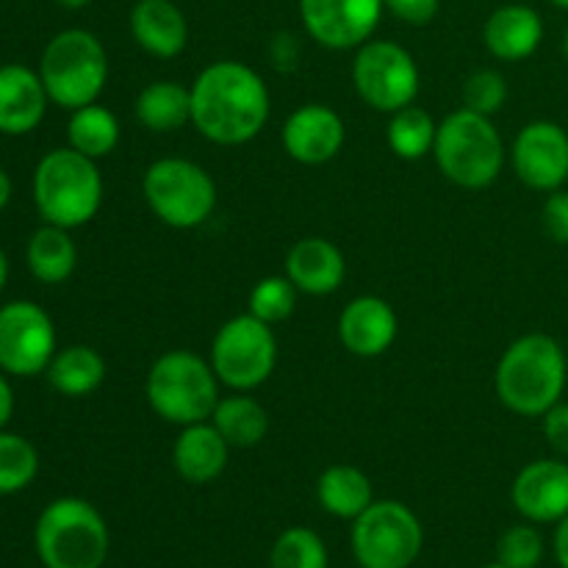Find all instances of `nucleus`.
<instances>
[{
    "mask_svg": "<svg viewBox=\"0 0 568 568\" xmlns=\"http://www.w3.org/2000/svg\"><path fill=\"white\" fill-rule=\"evenodd\" d=\"M270 109L264 78L242 61H214L192 83V125L214 144L253 142L264 131Z\"/></svg>",
    "mask_w": 568,
    "mask_h": 568,
    "instance_id": "1",
    "label": "nucleus"
},
{
    "mask_svg": "<svg viewBox=\"0 0 568 568\" xmlns=\"http://www.w3.org/2000/svg\"><path fill=\"white\" fill-rule=\"evenodd\" d=\"M566 383V349L547 333H527L516 338L494 372L499 403L516 416H544L564 399Z\"/></svg>",
    "mask_w": 568,
    "mask_h": 568,
    "instance_id": "2",
    "label": "nucleus"
},
{
    "mask_svg": "<svg viewBox=\"0 0 568 568\" xmlns=\"http://www.w3.org/2000/svg\"><path fill=\"white\" fill-rule=\"evenodd\" d=\"M33 547L44 568H103L111 532L103 514L81 497H59L39 514Z\"/></svg>",
    "mask_w": 568,
    "mask_h": 568,
    "instance_id": "3",
    "label": "nucleus"
},
{
    "mask_svg": "<svg viewBox=\"0 0 568 568\" xmlns=\"http://www.w3.org/2000/svg\"><path fill=\"white\" fill-rule=\"evenodd\" d=\"M33 203L48 225L72 231L92 222L103 205L98 161L72 148L50 150L33 172Z\"/></svg>",
    "mask_w": 568,
    "mask_h": 568,
    "instance_id": "4",
    "label": "nucleus"
},
{
    "mask_svg": "<svg viewBox=\"0 0 568 568\" xmlns=\"http://www.w3.org/2000/svg\"><path fill=\"white\" fill-rule=\"evenodd\" d=\"M220 377L211 361L192 349H170L159 355L144 381L148 405L164 422L178 427L209 422L220 403Z\"/></svg>",
    "mask_w": 568,
    "mask_h": 568,
    "instance_id": "5",
    "label": "nucleus"
},
{
    "mask_svg": "<svg viewBox=\"0 0 568 568\" xmlns=\"http://www.w3.org/2000/svg\"><path fill=\"white\" fill-rule=\"evenodd\" d=\"M438 170L460 189H486L503 175L505 142L491 116L458 109L438 125L436 148Z\"/></svg>",
    "mask_w": 568,
    "mask_h": 568,
    "instance_id": "6",
    "label": "nucleus"
},
{
    "mask_svg": "<svg viewBox=\"0 0 568 568\" xmlns=\"http://www.w3.org/2000/svg\"><path fill=\"white\" fill-rule=\"evenodd\" d=\"M39 75L50 103L75 111L98 103L109 83V53L94 33L83 28L55 33L39 61Z\"/></svg>",
    "mask_w": 568,
    "mask_h": 568,
    "instance_id": "7",
    "label": "nucleus"
},
{
    "mask_svg": "<svg viewBox=\"0 0 568 568\" xmlns=\"http://www.w3.org/2000/svg\"><path fill=\"white\" fill-rule=\"evenodd\" d=\"M142 194L148 209L175 231H192L211 220L216 209V183L197 161L159 159L144 170Z\"/></svg>",
    "mask_w": 568,
    "mask_h": 568,
    "instance_id": "8",
    "label": "nucleus"
},
{
    "mask_svg": "<svg viewBox=\"0 0 568 568\" xmlns=\"http://www.w3.org/2000/svg\"><path fill=\"white\" fill-rule=\"evenodd\" d=\"M349 547L361 568H410L425 547V527L405 503L375 499L353 521Z\"/></svg>",
    "mask_w": 568,
    "mask_h": 568,
    "instance_id": "9",
    "label": "nucleus"
},
{
    "mask_svg": "<svg viewBox=\"0 0 568 568\" xmlns=\"http://www.w3.org/2000/svg\"><path fill=\"white\" fill-rule=\"evenodd\" d=\"M211 366L222 386L253 392L264 386L277 366V338L258 316L239 314L216 331L211 342Z\"/></svg>",
    "mask_w": 568,
    "mask_h": 568,
    "instance_id": "10",
    "label": "nucleus"
},
{
    "mask_svg": "<svg viewBox=\"0 0 568 568\" xmlns=\"http://www.w3.org/2000/svg\"><path fill=\"white\" fill-rule=\"evenodd\" d=\"M353 83L358 98L383 114L414 105L422 75L414 55L388 39H369L361 44L353 61Z\"/></svg>",
    "mask_w": 568,
    "mask_h": 568,
    "instance_id": "11",
    "label": "nucleus"
},
{
    "mask_svg": "<svg viewBox=\"0 0 568 568\" xmlns=\"http://www.w3.org/2000/svg\"><path fill=\"white\" fill-rule=\"evenodd\" d=\"M55 355L53 320L28 300L0 308V372L14 377L42 375Z\"/></svg>",
    "mask_w": 568,
    "mask_h": 568,
    "instance_id": "12",
    "label": "nucleus"
},
{
    "mask_svg": "<svg viewBox=\"0 0 568 568\" xmlns=\"http://www.w3.org/2000/svg\"><path fill=\"white\" fill-rule=\"evenodd\" d=\"M516 178L536 192H558L568 181V133L552 120H532L510 148Z\"/></svg>",
    "mask_w": 568,
    "mask_h": 568,
    "instance_id": "13",
    "label": "nucleus"
},
{
    "mask_svg": "<svg viewBox=\"0 0 568 568\" xmlns=\"http://www.w3.org/2000/svg\"><path fill=\"white\" fill-rule=\"evenodd\" d=\"M383 11V0H300V20L308 37L331 50H353L369 42Z\"/></svg>",
    "mask_w": 568,
    "mask_h": 568,
    "instance_id": "14",
    "label": "nucleus"
},
{
    "mask_svg": "<svg viewBox=\"0 0 568 568\" xmlns=\"http://www.w3.org/2000/svg\"><path fill=\"white\" fill-rule=\"evenodd\" d=\"M510 499L525 521L558 525L568 516V464L560 458L527 464L510 486Z\"/></svg>",
    "mask_w": 568,
    "mask_h": 568,
    "instance_id": "15",
    "label": "nucleus"
},
{
    "mask_svg": "<svg viewBox=\"0 0 568 568\" xmlns=\"http://www.w3.org/2000/svg\"><path fill=\"white\" fill-rule=\"evenodd\" d=\"M283 148L297 164L320 166L336 159L344 148V122L331 105L305 103L292 111L283 125Z\"/></svg>",
    "mask_w": 568,
    "mask_h": 568,
    "instance_id": "16",
    "label": "nucleus"
},
{
    "mask_svg": "<svg viewBox=\"0 0 568 568\" xmlns=\"http://www.w3.org/2000/svg\"><path fill=\"white\" fill-rule=\"evenodd\" d=\"M399 320L392 305L375 294H361L338 316V338L358 358H377L397 342Z\"/></svg>",
    "mask_w": 568,
    "mask_h": 568,
    "instance_id": "17",
    "label": "nucleus"
},
{
    "mask_svg": "<svg viewBox=\"0 0 568 568\" xmlns=\"http://www.w3.org/2000/svg\"><path fill=\"white\" fill-rule=\"evenodd\" d=\"M48 89L42 75L22 64L0 67V133L6 136H26L48 111Z\"/></svg>",
    "mask_w": 568,
    "mask_h": 568,
    "instance_id": "18",
    "label": "nucleus"
},
{
    "mask_svg": "<svg viewBox=\"0 0 568 568\" xmlns=\"http://www.w3.org/2000/svg\"><path fill=\"white\" fill-rule=\"evenodd\" d=\"M286 275L297 292L311 297H327L338 292L347 277V261L342 250L322 236L300 239L286 255Z\"/></svg>",
    "mask_w": 568,
    "mask_h": 568,
    "instance_id": "19",
    "label": "nucleus"
},
{
    "mask_svg": "<svg viewBox=\"0 0 568 568\" xmlns=\"http://www.w3.org/2000/svg\"><path fill=\"white\" fill-rule=\"evenodd\" d=\"M227 458H231V444L222 438L211 419L181 427V436L172 447V466L192 486H209L220 480L222 471L227 469Z\"/></svg>",
    "mask_w": 568,
    "mask_h": 568,
    "instance_id": "20",
    "label": "nucleus"
},
{
    "mask_svg": "<svg viewBox=\"0 0 568 568\" xmlns=\"http://www.w3.org/2000/svg\"><path fill=\"white\" fill-rule=\"evenodd\" d=\"M488 53L499 61H525L541 48L544 20L532 6L508 3L491 11L483 28Z\"/></svg>",
    "mask_w": 568,
    "mask_h": 568,
    "instance_id": "21",
    "label": "nucleus"
},
{
    "mask_svg": "<svg viewBox=\"0 0 568 568\" xmlns=\"http://www.w3.org/2000/svg\"><path fill=\"white\" fill-rule=\"evenodd\" d=\"M131 33L144 53L175 59L186 50L189 22L172 0H139L131 11Z\"/></svg>",
    "mask_w": 568,
    "mask_h": 568,
    "instance_id": "22",
    "label": "nucleus"
},
{
    "mask_svg": "<svg viewBox=\"0 0 568 568\" xmlns=\"http://www.w3.org/2000/svg\"><path fill=\"white\" fill-rule=\"evenodd\" d=\"M316 499H320L325 514L344 521H355L375 503V486L366 477V471L338 464L320 475V480H316Z\"/></svg>",
    "mask_w": 568,
    "mask_h": 568,
    "instance_id": "23",
    "label": "nucleus"
},
{
    "mask_svg": "<svg viewBox=\"0 0 568 568\" xmlns=\"http://www.w3.org/2000/svg\"><path fill=\"white\" fill-rule=\"evenodd\" d=\"M139 125L153 133H172L192 125V87L178 81H153L136 98Z\"/></svg>",
    "mask_w": 568,
    "mask_h": 568,
    "instance_id": "24",
    "label": "nucleus"
},
{
    "mask_svg": "<svg viewBox=\"0 0 568 568\" xmlns=\"http://www.w3.org/2000/svg\"><path fill=\"white\" fill-rule=\"evenodd\" d=\"M48 383L61 397H89L98 392L105 381V358L94 347L87 344H72L59 349L44 369Z\"/></svg>",
    "mask_w": 568,
    "mask_h": 568,
    "instance_id": "25",
    "label": "nucleus"
},
{
    "mask_svg": "<svg viewBox=\"0 0 568 568\" xmlns=\"http://www.w3.org/2000/svg\"><path fill=\"white\" fill-rule=\"evenodd\" d=\"M216 430L222 433L231 449L258 447L270 433V414L264 405L250 394L239 392L231 397H222L211 414Z\"/></svg>",
    "mask_w": 568,
    "mask_h": 568,
    "instance_id": "26",
    "label": "nucleus"
},
{
    "mask_svg": "<svg viewBox=\"0 0 568 568\" xmlns=\"http://www.w3.org/2000/svg\"><path fill=\"white\" fill-rule=\"evenodd\" d=\"M28 270L37 281L50 283H64L67 277L75 272L78 264V247L72 242L70 231L59 225H48L39 227L37 233L28 242Z\"/></svg>",
    "mask_w": 568,
    "mask_h": 568,
    "instance_id": "27",
    "label": "nucleus"
},
{
    "mask_svg": "<svg viewBox=\"0 0 568 568\" xmlns=\"http://www.w3.org/2000/svg\"><path fill=\"white\" fill-rule=\"evenodd\" d=\"M67 139H70V148L78 150V153L89 155L94 161L105 159L120 144V120L105 105L89 103L83 109L72 111Z\"/></svg>",
    "mask_w": 568,
    "mask_h": 568,
    "instance_id": "28",
    "label": "nucleus"
},
{
    "mask_svg": "<svg viewBox=\"0 0 568 568\" xmlns=\"http://www.w3.org/2000/svg\"><path fill=\"white\" fill-rule=\"evenodd\" d=\"M436 120L419 105H405V109L394 111L386 128L388 150L403 161H419L430 155L436 148Z\"/></svg>",
    "mask_w": 568,
    "mask_h": 568,
    "instance_id": "29",
    "label": "nucleus"
},
{
    "mask_svg": "<svg viewBox=\"0 0 568 568\" xmlns=\"http://www.w3.org/2000/svg\"><path fill=\"white\" fill-rule=\"evenodd\" d=\"M270 568H331V555L316 530L288 527L272 544Z\"/></svg>",
    "mask_w": 568,
    "mask_h": 568,
    "instance_id": "30",
    "label": "nucleus"
},
{
    "mask_svg": "<svg viewBox=\"0 0 568 568\" xmlns=\"http://www.w3.org/2000/svg\"><path fill=\"white\" fill-rule=\"evenodd\" d=\"M39 453L28 438L0 430V497L20 494L37 480Z\"/></svg>",
    "mask_w": 568,
    "mask_h": 568,
    "instance_id": "31",
    "label": "nucleus"
},
{
    "mask_svg": "<svg viewBox=\"0 0 568 568\" xmlns=\"http://www.w3.org/2000/svg\"><path fill=\"white\" fill-rule=\"evenodd\" d=\"M297 286L288 281V275H270L261 277L250 292V314L258 316L266 325L286 322L297 308Z\"/></svg>",
    "mask_w": 568,
    "mask_h": 568,
    "instance_id": "32",
    "label": "nucleus"
},
{
    "mask_svg": "<svg viewBox=\"0 0 568 568\" xmlns=\"http://www.w3.org/2000/svg\"><path fill=\"white\" fill-rule=\"evenodd\" d=\"M544 552H547V544L532 521L508 527L497 541V564L508 568H538Z\"/></svg>",
    "mask_w": 568,
    "mask_h": 568,
    "instance_id": "33",
    "label": "nucleus"
},
{
    "mask_svg": "<svg viewBox=\"0 0 568 568\" xmlns=\"http://www.w3.org/2000/svg\"><path fill=\"white\" fill-rule=\"evenodd\" d=\"M508 100V81L497 70H477L464 83V109L494 116Z\"/></svg>",
    "mask_w": 568,
    "mask_h": 568,
    "instance_id": "34",
    "label": "nucleus"
},
{
    "mask_svg": "<svg viewBox=\"0 0 568 568\" xmlns=\"http://www.w3.org/2000/svg\"><path fill=\"white\" fill-rule=\"evenodd\" d=\"M541 225H544V233H547L555 244H568V192L566 189H558V192L547 194L541 209Z\"/></svg>",
    "mask_w": 568,
    "mask_h": 568,
    "instance_id": "35",
    "label": "nucleus"
},
{
    "mask_svg": "<svg viewBox=\"0 0 568 568\" xmlns=\"http://www.w3.org/2000/svg\"><path fill=\"white\" fill-rule=\"evenodd\" d=\"M383 3L397 20L408 22V26H427L436 20L438 9H442V0H383Z\"/></svg>",
    "mask_w": 568,
    "mask_h": 568,
    "instance_id": "36",
    "label": "nucleus"
},
{
    "mask_svg": "<svg viewBox=\"0 0 568 568\" xmlns=\"http://www.w3.org/2000/svg\"><path fill=\"white\" fill-rule=\"evenodd\" d=\"M544 422V438H547L549 447L560 455V458H568V403L560 399L558 405L547 410L541 416Z\"/></svg>",
    "mask_w": 568,
    "mask_h": 568,
    "instance_id": "37",
    "label": "nucleus"
},
{
    "mask_svg": "<svg viewBox=\"0 0 568 568\" xmlns=\"http://www.w3.org/2000/svg\"><path fill=\"white\" fill-rule=\"evenodd\" d=\"M300 59L297 39L292 33H277L275 44H272V61H275L277 70H294Z\"/></svg>",
    "mask_w": 568,
    "mask_h": 568,
    "instance_id": "38",
    "label": "nucleus"
},
{
    "mask_svg": "<svg viewBox=\"0 0 568 568\" xmlns=\"http://www.w3.org/2000/svg\"><path fill=\"white\" fill-rule=\"evenodd\" d=\"M552 552L560 568H568V516L555 525V538H552Z\"/></svg>",
    "mask_w": 568,
    "mask_h": 568,
    "instance_id": "39",
    "label": "nucleus"
},
{
    "mask_svg": "<svg viewBox=\"0 0 568 568\" xmlns=\"http://www.w3.org/2000/svg\"><path fill=\"white\" fill-rule=\"evenodd\" d=\"M11 414H14V392H11L9 381H6L3 372H0V430L9 425Z\"/></svg>",
    "mask_w": 568,
    "mask_h": 568,
    "instance_id": "40",
    "label": "nucleus"
},
{
    "mask_svg": "<svg viewBox=\"0 0 568 568\" xmlns=\"http://www.w3.org/2000/svg\"><path fill=\"white\" fill-rule=\"evenodd\" d=\"M9 200H11V181H9V175L3 172V166H0V211L9 205Z\"/></svg>",
    "mask_w": 568,
    "mask_h": 568,
    "instance_id": "41",
    "label": "nucleus"
},
{
    "mask_svg": "<svg viewBox=\"0 0 568 568\" xmlns=\"http://www.w3.org/2000/svg\"><path fill=\"white\" fill-rule=\"evenodd\" d=\"M6 277H9V261H6V253L0 250V292L6 286Z\"/></svg>",
    "mask_w": 568,
    "mask_h": 568,
    "instance_id": "42",
    "label": "nucleus"
},
{
    "mask_svg": "<svg viewBox=\"0 0 568 568\" xmlns=\"http://www.w3.org/2000/svg\"><path fill=\"white\" fill-rule=\"evenodd\" d=\"M55 3L64 6V9L75 11V9H83V6H89V3H92V0H55Z\"/></svg>",
    "mask_w": 568,
    "mask_h": 568,
    "instance_id": "43",
    "label": "nucleus"
},
{
    "mask_svg": "<svg viewBox=\"0 0 568 568\" xmlns=\"http://www.w3.org/2000/svg\"><path fill=\"white\" fill-rule=\"evenodd\" d=\"M555 6H558V9H566L568 11V0H552Z\"/></svg>",
    "mask_w": 568,
    "mask_h": 568,
    "instance_id": "44",
    "label": "nucleus"
},
{
    "mask_svg": "<svg viewBox=\"0 0 568 568\" xmlns=\"http://www.w3.org/2000/svg\"><path fill=\"white\" fill-rule=\"evenodd\" d=\"M564 55H566V61H568V28H566V37H564Z\"/></svg>",
    "mask_w": 568,
    "mask_h": 568,
    "instance_id": "45",
    "label": "nucleus"
},
{
    "mask_svg": "<svg viewBox=\"0 0 568 568\" xmlns=\"http://www.w3.org/2000/svg\"><path fill=\"white\" fill-rule=\"evenodd\" d=\"M480 568H508V566H503V564H497V560H494V564H486V566H480Z\"/></svg>",
    "mask_w": 568,
    "mask_h": 568,
    "instance_id": "46",
    "label": "nucleus"
}]
</instances>
